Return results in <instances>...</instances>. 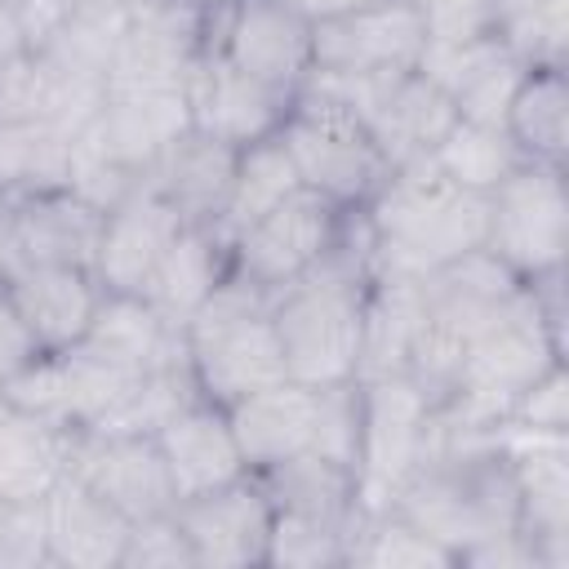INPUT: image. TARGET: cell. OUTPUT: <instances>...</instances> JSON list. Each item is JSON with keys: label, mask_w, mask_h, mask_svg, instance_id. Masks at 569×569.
Wrapping results in <instances>:
<instances>
[{"label": "cell", "mask_w": 569, "mask_h": 569, "mask_svg": "<svg viewBox=\"0 0 569 569\" xmlns=\"http://www.w3.org/2000/svg\"><path fill=\"white\" fill-rule=\"evenodd\" d=\"M280 4H289L293 13H302V18L316 27V22H329V18H342V13H356V9L378 4V0H280Z\"/></svg>", "instance_id": "cell-43"}, {"label": "cell", "mask_w": 569, "mask_h": 569, "mask_svg": "<svg viewBox=\"0 0 569 569\" xmlns=\"http://www.w3.org/2000/svg\"><path fill=\"white\" fill-rule=\"evenodd\" d=\"M240 458L249 471H262L280 458L307 453L316 445V387L280 378L227 405Z\"/></svg>", "instance_id": "cell-23"}, {"label": "cell", "mask_w": 569, "mask_h": 569, "mask_svg": "<svg viewBox=\"0 0 569 569\" xmlns=\"http://www.w3.org/2000/svg\"><path fill=\"white\" fill-rule=\"evenodd\" d=\"M493 36L525 67H565V58H569V0H502Z\"/></svg>", "instance_id": "cell-33"}, {"label": "cell", "mask_w": 569, "mask_h": 569, "mask_svg": "<svg viewBox=\"0 0 569 569\" xmlns=\"http://www.w3.org/2000/svg\"><path fill=\"white\" fill-rule=\"evenodd\" d=\"M360 396H365L360 458H356L360 511H378V507H391L396 489L422 458L436 431V405L405 373L360 378Z\"/></svg>", "instance_id": "cell-7"}, {"label": "cell", "mask_w": 569, "mask_h": 569, "mask_svg": "<svg viewBox=\"0 0 569 569\" xmlns=\"http://www.w3.org/2000/svg\"><path fill=\"white\" fill-rule=\"evenodd\" d=\"M267 307H271L267 289L227 271L222 284L182 325L187 365H191V378L204 400L227 409L231 400L289 378Z\"/></svg>", "instance_id": "cell-4"}, {"label": "cell", "mask_w": 569, "mask_h": 569, "mask_svg": "<svg viewBox=\"0 0 569 569\" xmlns=\"http://www.w3.org/2000/svg\"><path fill=\"white\" fill-rule=\"evenodd\" d=\"M502 129L525 164L565 169L569 151V84L565 67H529L507 102Z\"/></svg>", "instance_id": "cell-27"}, {"label": "cell", "mask_w": 569, "mask_h": 569, "mask_svg": "<svg viewBox=\"0 0 569 569\" xmlns=\"http://www.w3.org/2000/svg\"><path fill=\"white\" fill-rule=\"evenodd\" d=\"M422 329V293L418 280L405 276H373L365 298V347H360V378L405 373L409 351Z\"/></svg>", "instance_id": "cell-28"}, {"label": "cell", "mask_w": 569, "mask_h": 569, "mask_svg": "<svg viewBox=\"0 0 569 569\" xmlns=\"http://www.w3.org/2000/svg\"><path fill=\"white\" fill-rule=\"evenodd\" d=\"M147 0H71L76 13H116V18H129L133 9H142Z\"/></svg>", "instance_id": "cell-45"}, {"label": "cell", "mask_w": 569, "mask_h": 569, "mask_svg": "<svg viewBox=\"0 0 569 569\" xmlns=\"http://www.w3.org/2000/svg\"><path fill=\"white\" fill-rule=\"evenodd\" d=\"M373 236V276L418 280L471 249H485L489 200L449 182L431 156L391 164L378 196L365 204Z\"/></svg>", "instance_id": "cell-3"}, {"label": "cell", "mask_w": 569, "mask_h": 569, "mask_svg": "<svg viewBox=\"0 0 569 569\" xmlns=\"http://www.w3.org/2000/svg\"><path fill=\"white\" fill-rule=\"evenodd\" d=\"M67 476L84 480L102 493L120 516L147 520L178 507V489L151 436H116V431H71Z\"/></svg>", "instance_id": "cell-13"}, {"label": "cell", "mask_w": 569, "mask_h": 569, "mask_svg": "<svg viewBox=\"0 0 569 569\" xmlns=\"http://www.w3.org/2000/svg\"><path fill=\"white\" fill-rule=\"evenodd\" d=\"M391 507L422 525L431 538H440L453 560L480 538L520 529L516 471L498 440V427L458 431L436 422L422 458L396 489Z\"/></svg>", "instance_id": "cell-2"}, {"label": "cell", "mask_w": 569, "mask_h": 569, "mask_svg": "<svg viewBox=\"0 0 569 569\" xmlns=\"http://www.w3.org/2000/svg\"><path fill=\"white\" fill-rule=\"evenodd\" d=\"M351 565H369V569H449L458 560L440 538H431L405 511L378 507V511H360V520H356Z\"/></svg>", "instance_id": "cell-31"}, {"label": "cell", "mask_w": 569, "mask_h": 569, "mask_svg": "<svg viewBox=\"0 0 569 569\" xmlns=\"http://www.w3.org/2000/svg\"><path fill=\"white\" fill-rule=\"evenodd\" d=\"M9 9L18 18V31H22L27 53H40L62 31V22L71 18V0H13Z\"/></svg>", "instance_id": "cell-41"}, {"label": "cell", "mask_w": 569, "mask_h": 569, "mask_svg": "<svg viewBox=\"0 0 569 569\" xmlns=\"http://www.w3.org/2000/svg\"><path fill=\"white\" fill-rule=\"evenodd\" d=\"M253 480L262 485L267 502L276 511H293V516H320V520H342L351 525L360 516V480L347 462H333L316 449L280 458L262 471H253Z\"/></svg>", "instance_id": "cell-26"}, {"label": "cell", "mask_w": 569, "mask_h": 569, "mask_svg": "<svg viewBox=\"0 0 569 569\" xmlns=\"http://www.w3.org/2000/svg\"><path fill=\"white\" fill-rule=\"evenodd\" d=\"M182 227L187 222L178 218V209L151 182H138L124 200H116L102 213V236L93 253L98 284L107 293H142L147 276L156 271V262Z\"/></svg>", "instance_id": "cell-16"}, {"label": "cell", "mask_w": 569, "mask_h": 569, "mask_svg": "<svg viewBox=\"0 0 569 569\" xmlns=\"http://www.w3.org/2000/svg\"><path fill=\"white\" fill-rule=\"evenodd\" d=\"M280 138L293 156L302 187L325 196L338 209H365L391 173V160L373 142V133L356 116H347L338 102L307 89H298L280 124Z\"/></svg>", "instance_id": "cell-5"}, {"label": "cell", "mask_w": 569, "mask_h": 569, "mask_svg": "<svg viewBox=\"0 0 569 569\" xmlns=\"http://www.w3.org/2000/svg\"><path fill=\"white\" fill-rule=\"evenodd\" d=\"M4 209H9V196H4V191H0V218H4Z\"/></svg>", "instance_id": "cell-47"}, {"label": "cell", "mask_w": 569, "mask_h": 569, "mask_svg": "<svg viewBox=\"0 0 569 569\" xmlns=\"http://www.w3.org/2000/svg\"><path fill=\"white\" fill-rule=\"evenodd\" d=\"M227 271H231V240L218 227H182L169 240L156 271L147 276L142 298L164 325L182 329L196 316V307L222 284Z\"/></svg>", "instance_id": "cell-25"}, {"label": "cell", "mask_w": 569, "mask_h": 569, "mask_svg": "<svg viewBox=\"0 0 569 569\" xmlns=\"http://www.w3.org/2000/svg\"><path fill=\"white\" fill-rule=\"evenodd\" d=\"M4 298L18 307V316L27 320L31 338L40 342V351H67L84 338L98 302H102V284L89 267H49V262H22L18 271H9L0 280Z\"/></svg>", "instance_id": "cell-18"}, {"label": "cell", "mask_w": 569, "mask_h": 569, "mask_svg": "<svg viewBox=\"0 0 569 569\" xmlns=\"http://www.w3.org/2000/svg\"><path fill=\"white\" fill-rule=\"evenodd\" d=\"M0 511H4V498H0Z\"/></svg>", "instance_id": "cell-48"}, {"label": "cell", "mask_w": 569, "mask_h": 569, "mask_svg": "<svg viewBox=\"0 0 569 569\" xmlns=\"http://www.w3.org/2000/svg\"><path fill=\"white\" fill-rule=\"evenodd\" d=\"M418 293H422L427 329L445 333L467 351V342H476L485 329H493L502 316H511L525 302V280L489 249H471L418 276Z\"/></svg>", "instance_id": "cell-12"}, {"label": "cell", "mask_w": 569, "mask_h": 569, "mask_svg": "<svg viewBox=\"0 0 569 569\" xmlns=\"http://www.w3.org/2000/svg\"><path fill=\"white\" fill-rule=\"evenodd\" d=\"M44 538H49V565L71 569H120L129 516H120L102 493H93L84 480L62 476L44 493Z\"/></svg>", "instance_id": "cell-22"}, {"label": "cell", "mask_w": 569, "mask_h": 569, "mask_svg": "<svg viewBox=\"0 0 569 569\" xmlns=\"http://www.w3.org/2000/svg\"><path fill=\"white\" fill-rule=\"evenodd\" d=\"M173 520L182 525L187 542H191V560L196 569H253L267 565V538H271V520L276 507L267 502L262 485L253 480V471L178 498Z\"/></svg>", "instance_id": "cell-10"}, {"label": "cell", "mask_w": 569, "mask_h": 569, "mask_svg": "<svg viewBox=\"0 0 569 569\" xmlns=\"http://www.w3.org/2000/svg\"><path fill=\"white\" fill-rule=\"evenodd\" d=\"M187 4H196V9H200V13H209V18H222L236 0H187Z\"/></svg>", "instance_id": "cell-46"}, {"label": "cell", "mask_w": 569, "mask_h": 569, "mask_svg": "<svg viewBox=\"0 0 569 569\" xmlns=\"http://www.w3.org/2000/svg\"><path fill=\"white\" fill-rule=\"evenodd\" d=\"M525 293H529V307L538 316V325L547 329V338L565 351V267H551V271H538L525 280Z\"/></svg>", "instance_id": "cell-40"}, {"label": "cell", "mask_w": 569, "mask_h": 569, "mask_svg": "<svg viewBox=\"0 0 569 569\" xmlns=\"http://www.w3.org/2000/svg\"><path fill=\"white\" fill-rule=\"evenodd\" d=\"M418 71L453 102L458 120L471 124H502L507 102L529 71L498 36L462 40V44H427Z\"/></svg>", "instance_id": "cell-17"}, {"label": "cell", "mask_w": 569, "mask_h": 569, "mask_svg": "<svg viewBox=\"0 0 569 569\" xmlns=\"http://www.w3.org/2000/svg\"><path fill=\"white\" fill-rule=\"evenodd\" d=\"M40 502H4V511H0V565H49V538H44V507Z\"/></svg>", "instance_id": "cell-39"}, {"label": "cell", "mask_w": 569, "mask_h": 569, "mask_svg": "<svg viewBox=\"0 0 569 569\" xmlns=\"http://www.w3.org/2000/svg\"><path fill=\"white\" fill-rule=\"evenodd\" d=\"M18 58H27V44H22V31H18L13 9L0 4V71H4L9 62H18Z\"/></svg>", "instance_id": "cell-44"}, {"label": "cell", "mask_w": 569, "mask_h": 569, "mask_svg": "<svg viewBox=\"0 0 569 569\" xmlns=\"http://www.w3.org/2000/svg\"><path fill=\"white\" fill-rule=\"evenodd\" d=\"M498 4L502 0H413L427 44H462V40L493 36Z\"/></svg>", "instance_id": "cell-37"}, {"label": "cell", "mask_w": 569, "mask_h": 569, "mask_svg": "<svg viewBox=\"0 0 569 569\" xmlns=\"http://www.w3.org/2000/svg\"><path fill=\"white\" fill-rule=\"evenodd\" d=\"M236 156H240V147H231V142H222V138H213V133L191 124L151 160L142 182H151L178 209V218L187 227H218L222 209H227Z\"/></svg>", "instance_id": "cell-20"}, {"label": "cell", "mask_w": 569, "mask_h": 569, "mask_svg": "<svg viewBox=\"0 0 569 569\" xmlns=\"http://www.w3.org/2000/svg\"><path fill=\"white\" fill-rule=\"evenodd\" d=\"M187 102H191V124L231 142V147H249L258 138L280 133V124L293 107V98L258 84L253 76L231 67L213 44L191 67Z\"/></svg>", "instance_id": "cell-15"}, {"label": "cell", "mask_w": 569, "mask_h": 569, "mask_svg": "<svg viewBox=\"0 0 569 569\" xmlns=\"http://www.w3.org/2000/svg\"><path fill=\"white\" fill-rule=\"evenodd\" d=\"M422 49H427V31L413 0H378L311 27V53H316L311 71H338V76L409 71L418 67Z\"/></svg>", "instance_id": "cell-14"}, {"label": "cell", "mask_w": 569, "mask_h": 569, "mask_svg": "<svg viewBox=\"0 0 569 569\" xmlns=\"http://www.w3.org/2000/svg\"><path fill=\"white\" fill-rule=\"evenodd\" d=\"M120 31H124V18H116V13H76L71 9L62 31L36 58H44L62 76H80V80H102L107 84Z\"/></svg>", "instance_id": "cell-35"}, {"label": "cell", "mask_w": 569, "mask_h": 569, "mask_svg": "<svg viewBox=\"0 0 569 569\" xmlns=\"http://www.w3.org/2000/svg\"><path fill=\"white\" fill-rule=\"evenodd\" d=\"M213 22L187 0H147L124 18L107 89H187L196 58L213 44Z\"/></svg>", "instance_id": "cell-9"}, {"label": "cell", "mask_w": 569, "mask_h": 569, "mask_svg": "<svg viewBox=\"0 0 569 569\" xmlns=\"http://www.w3.org/2000/svg\"><path fill=\"white\" fill-rule=\"evenodd\" d=\"M485 249L507 262L520 280L565 267L569 253V191L565 169L520 164L489 196Z\"/></svg>", "instance_id": "cell-6"}, {"label": "cell", "mask_w": 569, "mask_h": 569, "mask_svg": "<svg viewBox=\"0 0 569 569\" xmlns=\"http://www.w3.org/2000/svg\"><path fill=\"white\" fill-rule=\"evenodd\" d=\"M347 213L351 209H338L325 196L298 187L289 200H280L258 222L231 236V271L276 293L298 276H307L338 244Z\"/></svg>", "instance_id": "cell-8"}, {"label": "cell", "mask_w": 569, "mask_h": 569, "mask_svg": "<svg viewBox=\"0 0 569 569\" xmlns=\"http://www.w3.org/2000/svg\"><path fill=\"white\" fill-rule=\"evenodd\" d=\"M0 4H13V0H0Z\"/></svg>", "instance_id": "cell-49"}, {"label": "cell", "mask_w": 569, "mask_h": 569, "mask_svg": "<svg viewBox=\"0 0 569 569\" xmlns=\"http://www.w3.org/2000/svg\"><path fill=\"white\" fill-rule=\"evenodd\" d=\"M80 342L133 378L164 369V365H187L182 329L164 325L142 293H107L102 289V302Z\"/></svg>", "instance_id": "cell-24"}, {"label": "cell", "mask_w": 569, "mask_h": 569, "mask_svg": "<svg viewBox=\"0 0 569 569\" xmlns=\"http://www.w3.org/2000/svg\"><path fill=\"white\" fill-rule=\"evenodd\" d=\"M151 440H156V449L169 467V480H173L178 498L218 489V485L249 471L244 458H240L236 431L227 422V409L204 400V396L187 400Z\"/></svg>", "instance_id": "cell-21"}, {"label": "cell", "mask_w": 569, "mask_h": 569, "mask_svg": "<svg viewBox=\"0 0 569 569\" xmlns=\"http://www.w3.org/2000/svg\"><path fill=\"white\" fill-rule=\"evenodd\" d=\"M120 569H196L191 542H187L182 525L173 520V511L147 516V520H133L129 525Z\"/></svg>", "instance_id": "cell-36"}, {"label": "cell", "mask_w": 569, "mask_h": 569, "mask_svg": "<svg viewBox=\"0 0 569 569\" xmlns=\"http://www.w3.org/2000/svg\"><path fill=\"white\" fill-rule=\"evenodd\" d=\"M213 49L258 84L298 98L316 67L311 22L280 0H236L213 22Z\"/></svg>", "instance_id": "cell-11"}, {"label": "cell", "mask_w": 569, "mask_h": 569, "mask_svg": "<svg viewBox=\"0 0 569 569\" xmlns=\"http://www.w3.org/2000/svg\"><path fill=\"white\" fill-rule=\"evenodd\" d=\"M369 284H373V236L365 209H351L338 244L307 276L271 293L267 311L293 382L329 387L360 378Z\"/></svg>", "instance_id": "cell-1"}, {"label": "cell", "mask_w": 569, "mask_h": 569, "mask_svg": "<svg viewBox=\"0 0 569 569\" xmlns=\"http://www.w3.org/2000/svg\"><path fill=\"white\" fill-rule=\"evenodd\" d=\"M427 156L449 182H458L476 196H489L511 169L525 164L502 124H471V120H453L449 133Z\"/></svg>", "instance_id": "cell-32"}, {"label": "cell", "mask_w": 569, "mask_h": 569, "mask_svg": "<svg viewBox=\"0 0 569 569\" xmlns=\"http://www.w3.org/2000/svg\"><path fill=\"white\" fill-rule=\"evenodd\" d=\"M507 422H511V427H525V431H556V436L569 431V378H565V360L547 365V369L516 396Z\"/></svg>", "instance_id": "cell-38"}, {"label": "cell", "mask_w": 569, "mask_h": 569, "mask_svg": "<svg viewBox=\"0 0 569 569\" xmlns=\"http://www.w3.org/2000/svg\"><path fill=\"white\" fill-rule=\"evenodd\" d=\"M76 138L49 120H0V191L31 196L67 187Z\"/></svg>", "instance_id": "cell-30"}, {"label": "cell", "mask_w": 569, "mask_h": 569, "mask_svg": "<svg viewBox=\"0 0 569 569\" xmlns=\"http://www.w3.org/2000/svg\"><path fill=\"white\" fill-rule=\"evenodd\" d=\"M302 187L293 156L284 147L280 133L258 138L249 147H240L236 156V173H231V191H227V209H222V236L231 240L236 231H244L249 222H258L267 209H276L280 200H289Z\"/></svg>", "instance_id": "cell-29"}, {"label": "cell", "mask_w": 569, "mask_h": 569, "mask_svg": "<svg viewBox=\"0 0 569 569\" xmlns=\"http://www.w3.org/2000/svg\"><path fill=\"white\" fill-rule=\"evenodd\" d=\"M356 520L342 525V520L276 511L271 538H267V565H276V569H338V565H351Z\"/></svg>", "instance_id": "cell-34"}, {"label": "cell", "mask_w": 569, "mask_h": 569, "mask_svg": "<svg viewBox=\"0 0 569 569\" xmlns=\"http://www.w3.org/2000/svg\"><path fill=\"white\" fill-rule=\"evenodd\" d=\"M182 129H191L187 89H107V102L84 138L142 178Z\"/></svg>", "instance_id": "cell-19"}, {"label": "cell", "mask_w": 569, "mask_h": 569, "mask_svg": "<svg viewBox=\"0 0 569 569\" xmlns=\"http://www.w3.org/2000/svg\"><path fill=\"white\" fill-rule=\"evenodd\" d=\"M36 356H40V342L31 338L27 320L18 316V307H13V302L4 298V289H0V382L13 378L18 369H27Z\"/></svg>", "instance_id": "cell-42"}]
</instances>
